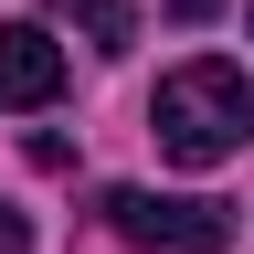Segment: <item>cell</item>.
<instances>
[{
	"label": "cell",
	"mask_w": 254,
	"mask_h": 254,
	"mask_svg": "<svg viewBox=\"0 0 254 254\" xmlns=\"http://www.w3.org/2000/svg\"><path fill=\"white\" fill-rule=\"evenodd\" d=\"M106 222L127 244H170V254H222L233 244L222 201H170V190H106Z\"/></svg>",
	"instance_id": "cell-2"
},
{
	"label": "cell",
	"mask_w": 254,
	"mask_h": 254,
	"mask_svg": "<svg viewBox=\"0 0 254 254\" xmlns=\"http://www.w3.org/2000/svg\"><path fill=\"white\" fill-rule=\"evenodd\" d=\"M53 11H64V21H85V43H95V53H127V43H138V11H127V0H53Z\"/></svg>",
	"instance_id": "cell-4"
},
{
	"label": "cell",
	"mask_w": 254,
	"mask_h": 254,
	"mask_svg": "<svg viewBox=\"0 0 254 254\" xmlns=\"http://www.w3.org/2000/svg\"><path fill=\"white\" fill-rule=\"evenodd\" d=\"M222 11V0H170V21H212Z\"/></svg>",
	"instance_id": "cell-6"
},
{
	"label": "cell",
	"mask_w": 254,
	"mask_h": 254,
	"mask_svg": "<svg viewBox=\"0 0 254 254\" xmlns=\"http://www.w3.org/2000/svg\"><path fill=\"white\" fill-rule=\"evenodd\" d=\"M148 138H159V159H180V170H222V159L254 138V85L233 64H180V74H159V95H148Z\"/></svg>",
	"instance_id": "cell-1"
},
{
	"label": "cell",
	"mask_w": 254,
	"mask_h": 254,
	"mask_svg": "<svg viewBox=\"0 0 254 254\" xmlns=\"http://www.w3.org/2000/svg\"><path fill=\"white\" fill-rule=\"evenodd\" d=\"M64 95V43L43 21H0V117H32Z\"/></svg>",
	"instance_id": "cell-3"
},
{
	"label": "cell",
	"mask_w": 254,
	"mask_h": 254,
	"mask_svg": "<svg viewBox=\"0 0 254 254\" xmlns=\"http://www.w3.org/2000/svg\"><path fill=\"white\" fill-rule=\"evenodd\" d=\"M244 21H254V11H244Z\"/></svg>",
	"instance_id": "cell-7"
},
{
	"label": "cell",
	"mask_w": 254,
	"mask_h": 254,
	"mask_svg": "<svg viewBox=\"0 0 254 254\" xmlns=\"http://www.w3.org/2000/svg\"><path fill=\"white\" fill-rule=\"evenodd\" d=\"M0 254H32V212H11V201H0Z\"/></svg>",
	"instance_id": "cell-5"
}]
</instances>
